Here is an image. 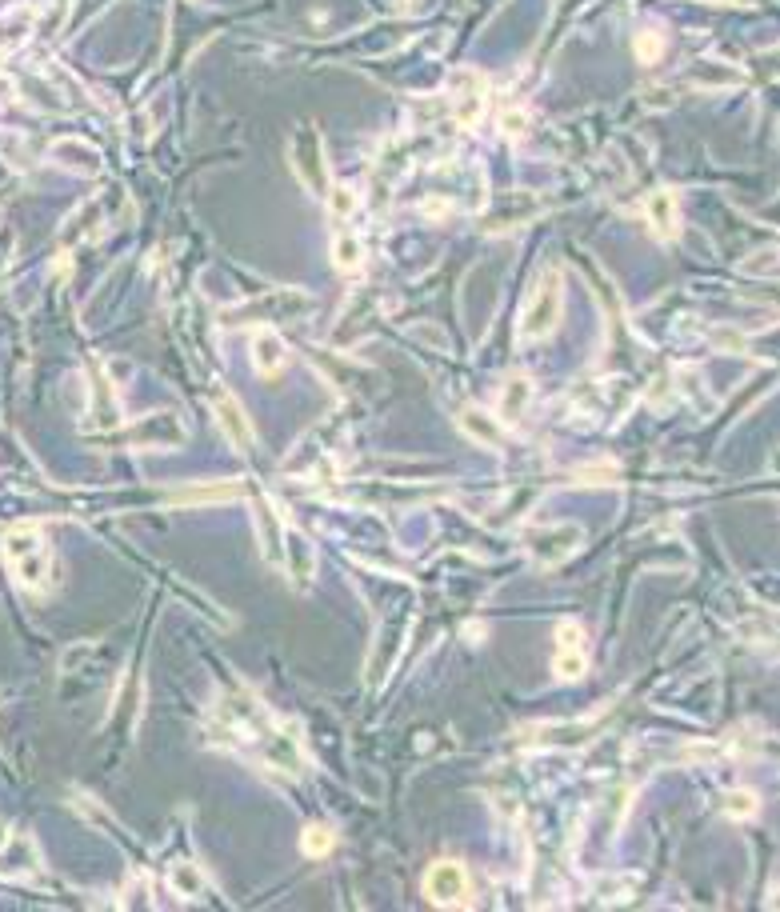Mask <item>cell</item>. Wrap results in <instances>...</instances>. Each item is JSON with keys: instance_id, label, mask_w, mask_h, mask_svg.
<instances>
[{"instance_id": "obj_25", "label": "cell", "mask_w": 780, "mask_h": 912, "mask_svg": "<svg viewBox=\"0 0 780 912\" xmlns=\"http://www.w3.org/2000/svg\"><path fill=\"white\" fill-rule=\"evenodd\" d=\"M500 124H504V132H508L512 140H516V136H524V116H520V112H512V116L504 112V116H500Z\"/></svg>"}, {"instance_id": "obj_24", "label": "cell", "mask_w": 780, "mask_h": 912, "mask_svg": "<svg viewBox=\"0 0 780 912\" xmlns=\"http://www.w3.org/2000/svg\"><path fill=\"white\" fill-rule=\"evenodd\" d=\"M660 52H664V36H660V32H640V36H636V56H640L644 64H656Z\"/></svg>"}, {"instance_id": "obj_8", "label": "cell", "mask_w": 780, "mask_h": 912, "mask_svg": "<svg viewBox=\"0 0 780 912\" xmlns=\"http://www.w3.org/2000/svg\"><path fill=\"white\" fill-rule=\"evenodd\" d=\"M128 440H132L136 448H176V444L188 440V428L180 424L176 412H152V416H144V420L128 432Z\"/></svg>"}, {"instance_id": "obj_21", "label": "cell", "mask_w": 780, "mask_h": 912, "mask_svg": "<svg viewBox=\"0 0 780 912\" xmlns=\"http://www.w3.org/2000/svg\"><path fill=\"white\" fill-rule=\"evenodd\" d=\"M236 492H240L236 484H216V488H184L172 500L176 504H200V500H220V496H236Z\"/></svg>"}, {"instance_id": "obj_23", "label": "cell", "mask_w": 780, "mask_h": 912, "mask_svg": "<svg viewBox=\"0 0 780 912\" xmlns=\"http://www.w3.org/2000/svg\"><path fill=\"white\" fill-rule=\"evenodd\" d=\"M328 204H332V216L344 220V216H352V208H356V192H352L348 184H332V188H328Z\"/></svg>"}, {"instance_id": "obj_16", "label": "cell", "mask_w": 780, "mask_h": 912, "mask_svg": "<svg viewBox=\"0 0 780 912\" xmlns=\"http://www.w3.org/2000/svg\"><path fill=\"white\" fill-rule=\"evenodd\" d=\"M528 400H532V384H528L524 376H512V380H504V392H500V420L516 424V420L524 416Z\"/></svg>"}, {"instance_id": "obj_1", "label": "cell", "mask_w": 780, "mask_h": 912, "mask_svg": "<svg viewBox=\"0 0 780 912\" xmlns=\"http://www.w3.org/2000/svg\"><path fill=\"white\" fill-rule=\"evenodd\" d=\"M564 312V272L556 264H544L532 276V288L520 308V340H544Z\"/></svg>"}, {"instance_id": "obj_11", "label": "cell", "mask_w": 780, "mask_h": 912, "mask_svg": "<svg viewBox=\"0 0 780 912\" xmlns=\"http://www.w3.org/2000/svg\"><path fill=\"white\" fill-rule=\"evenodd\" d=\"M88 416H92V428L96 432H108L120 424V400H116V388L92 372V384H88Z\"/></svg>"}, {"instance_id": "obj_5", "label": "cell", "mask_w": 780, "mask_h": 912, "mask_svg": "<svg viewBox=\"0 0 780 912\" xmlns=\"http://www.w3.org/2000/svg\"><path fill=\"white\" fill-rule=\"evenodd\" d=\"M424 896L444 908H468V872L460 860H436L424 872Z\"/></svg>"}, {"instance_id": "obj_20", "label": "cell", "mask_w": 780, "mask_h": 912, "mask_svg": "<svg viewBox=\"0 0 780 912\" xmlns=\"http://www.w3.org/2000/svg\"><path fill=\"white\" fill-rule=\"evenodd\" d=\"M724 812H728L732 820H744V816H756V812H760V800H756L752 788H736V792L724 796Z\"/></svg>"}, {"instance_id": "obj_10", "label": "cell", "mask_w": 780, "mask_h": 912, "mask_svg": "<svg viewBox=\"0 0 780 912\" xmlns=\"http://www.w3.org/2000/svg\"><path fill=\"white\" fill-rule=\"evenodd\" d=\"M452 116L460 124H476L484 112V80L476 72H456L452 76Z\"/></svg>"}, {"instance_id": "obj_2", "label": "cell", "mask_w": 780, "mask_h": 912, "mask_svg": "<svg viewBox=\"0 0 780 912\" xmlns=\"http://www.w3.org/2000/svg\"><path fill=\"white\" fill-rule=\"evenodd\" d=\"M0 552H4V560L20 584H28V588L48 584V544H44L36 524H12L0 536Z\"/></svg>"}, {"instance_id": "obj_12", "label": "cell", "mask_w": 780, "mask_h": 912, "mask_svg": "<svg viewBox=\"0 0 780 912\" xmlns=\"http://www.w3.org/2000/svg\"><path fill=\"white\" fill-rule=\"evenodd\" d=\"M256 536H260L264 560L284 568V520H276V512L264 496H256Z\"/></svg>"}, {"instance_id": "obj_4", "label": "cell", "mask_w": 780, "mask_h": 912, "mask_svg": "<svg viewBox=\"0 0 780 912\" xmlns=\"http://www.w3.org/2000/svg\"><path fill=\"white\" fill-rule=\"evenodd\" d=\"M288 156H292V172L300 176V184L312 192V196H328L332 188V176H328V164H324V140L316 128L300 124L288 140Z\"/></svg>"}, {"instance_id": "obj_17", "label": "cell", "mask_w": 780, "mask_h": 912, "mask_svg": "<svg viewBox=\"0 0 780 912\" xmlns=\"http://www.w3.org/2000/svg\"><path fill=\"white\" fill-rule=\"evenodd\" d=\"M32 32V8H12L0 16V52H12L28 40Z\"/></svg>"}, {"instance_id": "obj_13", "label": "cell", "mask_w": 780, "mask_h": 912, "mask_svg": "<svg viewBox=\"0 0 780 912\" xmlns=\"http://www.w3.org/2000/svg\"><path fill=\"white\" fill-rule=\"evenodd\" d=\"M284 364H288V344H284V336H276L272 328H256V336H252V368H256L260 376H276Z\"/></svg>"}, {"instance_id": "obj_14", "label": "cell", "mask_w": 780, "mask_h": 912, "mask_svg": "<svg viewBox=\"0 0 780 912\" xmlns=\"http://www.w3.org/2000/svg\"><path fill=\"white\" fill-rule=\"evenodd\" d=\"M644 216H648V224H652V232H656L660 240H668V236H676V232H680L676 196H672L668 188H656V192H648V200H644Z\"/></svg>"}, {"instance_id": "obj_9", "label": "cell", "mask_w": 780, "mask_h": 912, "mask_svg": "<svg viewBox=\"0 0 780 912\" xmlns=\"http://www.w3.org/2000/svg\"><path fill=\"white\" fill-rule=\"evenodd\" d=\"M552 664H556V676L560 680L584 676V668H588V640H584V628L576 620H564L556 628V660Z\"/></svg>"}, {"instance_id": "obj_22", "label": "cell", "mask_w": 780, "mask_h": 912, "mask_svg": "<svg viewBox=\"0 0 780 912\" xmlns=\"http://www.w3.org/2000/svg\"><path fill=\"white\" fill-rule=\"evenodd\" d=\"M172 888L180 896H196L200 892V872L196 864H172Z\"/></svg>"}, {"instance_id": "obj_7", "label": "cell", "mask_w": 780, "mask_h": 912, "mask_svg": "<svg viewBox=\"0 0 780 912\" xmlns=\"http://www.w3.org/2000/svg\"><path fill=\"white\" fill-rule=\"evenodd\" d=\"M212 412H216V424H220V432H224V440L236 448V452H252V444H256V432H252V420H248V412H244V404L228 392V388H220V392H212Z\"/></svg>"}, {"instance_id": "obj_15", "label": "cell", "mask_w": 780, "mask_h": 912, "mask_svg": "<svg viewBox=\"0 0 780 912\" xmlns=\"http://www.w3.org/2000/svg\"><path fill=\"white\" fill-rule=\"evenodd\" d=\"M460 428H464L476 444H484V448H496V444L504 440L500 420H496V416H488L484 408H464V412H460Z\"/></svg>"}, {"instance_id": "obj_18", "label": "cell", "mask_w": 780, "mask_h": 912, "mask_svg": "<svg viewBox=\"0 0 780 912\" xmlns=\"http://www.w3.org/2000/svg\"><path fill=\"white\" fill-rule=\"evenodd\" d=\"M332 260H336L340 272H356L360 260H364L360 236H356V232H336V240H332Z\"/></svg>"}, {"instance_id": "obj_6", "label": "cell", "mask_w": 780, "mask_h": 912, "mask_svg": "<svg viewBox=\"0 0 780 912\" xmlns=\"http://www.w3.org/2000/svg\"><path fill=\"white\" fill-rule=\"evenodd\" d=\"M524 544H528L532 560H540L544 568H552V564H560V560L572 556V548L580 544V528L576 524H540V528H532L524 536Z\"/></svg>"}, {"instance_id": "obj_3", "label": "cell", "mask_w": 780, "mask_h": 912, "mask_svg": "<svg viewBox=\"0 0 780 912\" xmlns=\"http://www.w3.org/2000/svg\"><path fill=\"white\" fill-rule=\"evenodd\" d=\"M312 308H316V304H312L308 292H300V288H272V292H264V296H256V300H244V304L228 308V312H224V324H240V320H256V324L300 320V316H308Z\"/></svg>"}, {"instance_id": "obj_19", "label": "cell", "mask_w": 780, "mask_h": 912, "mask_svg": "<svg viewBox=\"0 0 780 912\" xmlns=\"http://www.w3.org/2000/svg\"><path fill=\"white\" fill-rule=\"evenodd\" d=\"M332 828L328 824H308L304 828V836H300V848H304V856H328L332 852Z\"/></svg>"}]
</instances>
